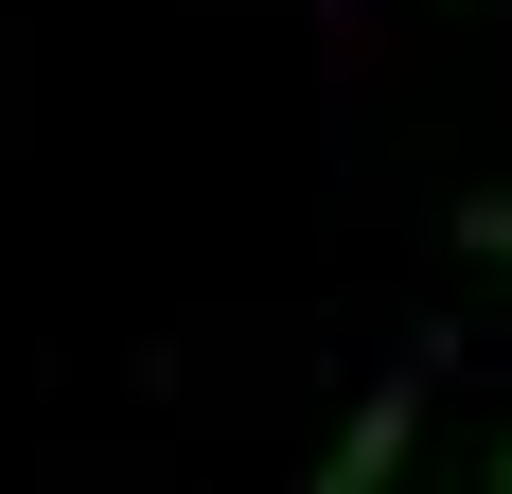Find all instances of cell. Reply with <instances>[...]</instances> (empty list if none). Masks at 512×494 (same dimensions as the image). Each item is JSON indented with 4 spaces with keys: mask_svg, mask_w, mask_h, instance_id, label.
<instances>
[{
    "mask_svg": "<svg viewBox=\"0 0 512 494\" xmlns=\"http://www.w3.org/2000/svg\"><path fill=\"white\" fill-rule=\"evenodd\" d=\"M407 442H424V371H389V389L336 424V459H318L301 494H389V477H407Z\"/></svg>",
    "mask_w": 512,
    "mask_h": 494,
    "instance_id": "1",
    "label": "cell"
},
{
    "mask_svg": "<svg viewBox=\"0 0 512 494\" xmlns=\"http://www.w3.org/2000/svg\"><path fill=\"white\" fill-rule=\"evenodd\" d=\"M460 230H477V247H495V265H512V212H460Z\"/></svg>",
    "mask_w": 512,
    "mask_h": 494,
    "instance_id": "2",
    "label": "cell"
},
{
    "mask_svg": "<svg viewBox=\"0 0 512 494\" xmlns=\"http://www.w3.org/2000/svg\"><path fill=\"white\" fill-rule=\"evenodd\" d=\"M495 494H512V442H495Z\"/></svg>",
    "mask_w": 512,
    "mask_h": 494,
    "instance_id": "3",
    "label": "cell"
}]
</instances>
